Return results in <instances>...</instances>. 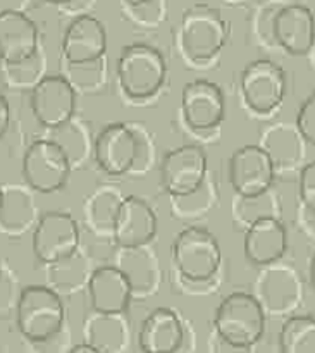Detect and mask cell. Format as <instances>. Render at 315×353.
<instances>
[{
  "label": "cell",
  "instance_id": "24",
  "mask_svg": "<svg viewBox=\"0 0 315 353\" xmlns=\"http://www.w3.org/2000/svg\"><path fill=\"white\" fill-rule=\"evenodd\" d=\"M124 196L116 186H99L92 195L86 196L83 214L90 230L96 234H110L112 236L114 223L117 210L123 203Z\"/></svg>",
  "mask_w": 315,
  "mask_h": 353
},
{
  "label": "cell",
  "instance_id": "33",
  "mask_svg": "<svg viewBox=\"0 0 315 353\" xmlns=\"http://www.w3.org/2000/svg\"><path fill=\"white\" fill-rule=\"evenodd\" d=\"M10 126V105L9 100L0 92V138L7 133Z\"/></svg>",
  "mask_w": 315,
  "mask_h": 353
},
{
  "label": "cell",
  "instance_id": "40",
  "mask_svg": "<svg viewBox=\"0 0 315 353\" xmlns=\"http://www.w3.org/2000/svg\"><path fill=\"white\" fill-rule=\"evenodd\" d=\"M2 202H3V186L0 185V209H2Z\"/></svg>",
  "mask_w": 315,
  "mask_h": 353
},
{
  "label": "cell",
  "instance_id": "14",
  "mask_svg": "<svg viewBox=\"0 0 315 353\" xmlns=\"http://www.w3.org/2000/svg\"><path fill=\"white\" fill-rule=\"evenodd\" d=\"M227 178L234 195L250 196L272 188L276 169L261 145H243L231 155Z\"/></svg>",
  "mask_w": 315,
  "mask_h": 353
},
{
  "label": "cell",
  "instance_id": "8",
  "mask_svg": "<svg viewBox=\"0 0 315 353\" xmlns=\"http://www.w3.org/2000/svg\"><path fill=\"white\" fill-rule=\"evenodd\" d=\"M81 243L78 221L69 212L50 210L41 214L31 236V247L38 262L55 265L71 261Z\"/></svg>",
  "mask_w": 315,
  "mask_h": 353
},
{
  "label": "cell",
  "instance_id": "25",
  "mask_svg": "<svg viewBox=\"0 0 315 353\" xmlns=\"http://www.w3.org/2000/svg\"><path fill=\"white\" fill-rule=\"evenodd\" d=\"M121 264L117 268L128 276L134 290V295L140 293H152L159 281V268L154 255L147 250V247L141 248H119Z\"/></svg>",
  "mask_w": 315,
  "mask_h": 353
},
{
  "label": "cell",
  "instance_id": "11",
  "mask_svg": "<svg viewBox=\"0 0 315 353\" xmlns=\"http://www.w3.org/2000/svg\"><path fill=\"white\" fill-rule=\"evenodd\" d=\"M209 178V159L199 145L172 148L161 162V183L169 199L190 195Z\"/></svg>",
  "mask_w": 315,
  "mask_h": 353
},
{
  "label": "cell",
  "instance_id": "22",
  "mask_svg": "<svg viewBox=\"0 0 315 353\" xmlns=\"http://www.w3.org/2000/svg\"><path fill=\"white\" fill-rule=\"evenodd\" d=\"M261 147L267 152L272 161L276 174L293 172L305 165L307 141L296 130L295 124L278 123L269 126L262 134Z\"/></svg>",
  "mask_w": 315,
  "mask_h": 353
},
{
  "label": "cell",
  "instance_id": "6",
  "mask_svg": "<svg viewBox=\"0 0 315 353\" xmlns=\"http://www.w3.org/2000/svg\"><path fill=\"white\" fill-rule=\"evenodd\" d=\"M230 28L217 9L195 6L185 10L179 26V47L183 55L193 64L214 61L226 47Z\"/></svg>",
  "mask_w": 315,
  "mask_h": 353
},
{
  "label": "cell",
  "instance_id": "12",
  "mask_svg": "<svg viewBox=\"0 0 315 353\" xmlns=\"http://www.w3.org/2000/svg\"><path fill=\"white\" fill-rule=\"evenodd\" d=\"M181 116L195 133L219 130L226 117V99L221 86L203 78L186 83L181 92Z\"/></svg>",
  "mask_w": 315,
  "mask_h": 353
},
{
  "label": "cell",
  "instance_id": "3",
  "mask_svg": "<svg viewBox=\"0 0 315 353\" xmlns=\"http://www.w3.org/2000/svg\"><path fill=\"white\" fill-rule=\"evenodd\" d=\"M147 154V131L138 124L110 123L96 134L93 159L109 176L133 174Z\"/></svg>",
  "mask_w": 315,
  "mask_h": 353
},
{
  "label": "cell",
  "instance_id": "20",
  "mask_svg": "<svg viewBox=\"0 0 315 353\" xmlns=\"http://www.w3.org/2000/svg\"><path fill=\"white\" fill-rule=\"evenodd\" d=\"M86 288L92 310L102 316H121L126 312L134 296L133 285L117 265L95 269L90 274Z\"/></svg>",
  "mask_w": 315,
  "mask_h": 353
},
{
  "label": "cell",
  "instance_id": "17",
  "mask_svg": "<svg viewBox=\"0 0 315 353\" xmlns=\"http://www.w3.org/2000/svg\"><path fill=\"white\" fill-rule=\"evenodd\" d=\"M276 47L293 57L309 55L315 43V16L303 3H285L279 7L272 24Z\"/></svg>",
  "mask_w": 315,
  "mask_h": 353
},
{
  "label": "cell",
  "instance_id": "2",
  "mask_svg": "<svg viewBox=\"0 0 315 353\" xmlns=\"http://www.w3.org/2000/svg\"><path fill=\"white\" fill-rule=\"evenodd\" d=\"M176 278L193 283L214 281L223 264V250L212 233L203 228H185L171 245Z\"/></svg>",
  "mask_w": 315,
  "mask_h": 353
},
{
  "label": "cell",
  "instance_id": "37",
  "mask_svg": "<svg viewBox=\"0 0 315 353\" xmlns=\"http://www.w3.org/2000/svg\"><path fill=\"white\" fill-rule=\"evenodd\" d=\"M309 278H310V285H312V288L315 290V254H314L312 261H310V268H309Z\"/></svg>",
  "mask_w": 315,
  "mask_h": 353
},
{
  "label": "cell",
  "instance_id": "34",
  "mask_svg": "<svg viewBox=\"0 0 315 353\" xmlns=\"http://www.w3.org/2000/svg\"><path fill=\"white\" fill-rule=\"evenodd\" d=\"M212 353H252V348L236 347V345H231L227 341L221 340L219 336H216V343L212 345Z\"/></svg>",
  "mask_w": 315,
  "mask_h": 353
},
{
  "label": "cell",
  "instance_id": "10",
  "mask_svg": "<svg viewBox=\"0 0 315 353\" xmlns=\"http://www.w3.org/2000/svg\"><path fill=\"white\" fill-rule=\"evenodd\" d=\"M78 103L76 86L62 74H45L31 88L30 107L40 126L55 131L72 123Z\"/></svg>",
  "mask_w": 315,
  "mask_h": 353
},
{
  "label": "cell",
  "instance_id": "15",
  "mask_svg": "<svg viewBox=\"0 0 315 353\" xmlns=\"http://www.w3.org/2000/svg\"><path fill=\"white\" fill-rule=\"evenodd\" d=\"M61 50L64 61L72 68L96 64L107 52L105 24L99 17L81 14L65 28Z\"/></svg>",
  "mask_w": 315,
  "mask_h": 353
},
{
  "label": "cell",
  "instance_id": "28",
  "mask_svg": "<svg viewBox=\"0 0 315 353\" xmlns=\"http://www.w3.org/2000/svg\"><path fill=\"white\" fill-rule=\"evenodd\" d=\"M279 353H315V317L292 316L279 331Z\"/></svg>",
  "mask_w": 315,
  "mask_h": 353
},
{
  "label": "cell",
  "instance_id": "26",
  "mask_svg": "<svg viewBox=\"0 0 315 353\" xmlns=\"http://www.w3.org/2000/svg\"><path fill=\"white\" fill-rule=\"evenodd\" d=\"M119 317L93 312L85 326V343L100 353H123L126 347V327Z\"/></svg>",
  "mask_w": 315,
  "mask_h": 353
},
{
  "label": "cell",
  "instance_id": "27",
  "mask_svg": "<svg viewBox=\"0 0 315 353\" xmlns=\"http://www.w3.org/2000/svg\"><path fill=\"white\" fill-rule=\"evenodd\" d=\"M281 200L272 188L250 196L234 195L233 216L247 228L262 219H281Z\"/></svg>",
  "mask_w": 315,
  "mask_h": 353
},
{
  "label": "cell",
  "instance_id": "21",
  "mask_svg": "<svg viewBox=\"0 0 315 353\" xmlns=\"http://www.w3.org/2000/svg\"><path fill=\"white\" fill-rule=\"evenodd\" d=\"M288 250V230L281 219H262L247 228L243 254L258 268L278 264Z\"/></svg>",
  "mask_w": 315,
  "mask_h": 353
},
{
  "label": "cell",
  "instance_id": "13",
  "mask_svg": "<svg viewBox=\"0 0 315 353\" xmlns=\"http://www.w3.org/2000/svg\"><path fill=\"white\" fill-rule=\"evenodd\" d=\"M255 296L267 316L292 317L303 300V286L295 269L272 264L264 268L257 281Z\"/></svg>",
  "mask_w": 315,
  "mask_h": 353
},
{
  "label": "cell",
  "instance_id": "30",
  "mask_svg": "<svg viewBox=\"0 0 315 353\" xmlns=\"http://www.w3.org/2000/svg\"><path fill=\"white\" fill-rule=\"evenodd\" d=\"M295 126L303 137V140L315 147V92L310 97H307L300 105Z\"/></svg>",
  "mask_w": 315,
  "mask_h": 353
},
{
  "label": "cell",
  "instance_id": "36",
  "mask_svg": "<svg viewBox=\"0 0 315 353\" xmlns=\"http://www.w3.org/2000/svg\"><path fill=\"white\" fill-rule=\"evenodd\" d=\"M123 2L130 7H143L147 3H150L152 0H123Z\"/></svg>",
  "mask_w": 315,
  "mask_h": 353
},
{
  "label": "cell",
  "instance_id": "35",
  "mask_svg": "<svg viewBox=\"0 0 315 353\" xmlns=\"http://www.w3.org/2000/svg\"><path fill=\"white\" fill-rule=\"evenodd\" d=\"M69 353H100V352L96 350V348L90 347V345H86L85 341H83V343L74 345V347H72L71 350H69Z\"/></svg>",
  "mask_w": 315,
  "mask_h": 353
},
{
  "label": "cell",
  "instance_id": "18",
  "mask_svg": "<svg viewBox=\"0 0 315 353\" xmlns=\"http://www.w3.org/2000/svg\"><path fill=\"white\" fill-rule=\"evenodd\" d=\"M157 214L147 200L124 196L114 223V243L119 248L148 247L157 234Z\"/></svg>",
  "mask_w": 315,
  "mask_h": 353
},
{
  "label": "cell",
  "instance_id": "23",
  "mask_svg": "<svg viewBox=\"0 0 315 353\" xmlns=\"http://www.w3.org/2000/svg\"><path fill=\"white\" fill-rule=\"evenodd\" d=\"M38 216L34 207L33 195L30 188L21 186H6L3 188V202L0 209V231L9 236H21L26 231L34 230Z\"/></svg>",
  "mask_w": 315,
  "mask_h": 353
},
{
  "label": "cell",
  "instance_id": "5",
  "mask_svg": "<svg viewBox=\"0 0 315 353\" xmlns=\"http://www.w3.org/2000/svg\"><path fill=\"white\" fill-rule=\"evenodd\" d=\"M267 314L257 296L234 292L223 299L214 314L216 336L231 345L254 348L265 333Z\"/></svg>",
  "mask_w": 315,
  "mask_h": 353
},
{
  "label": "cell",
  "instance_id": "9",
  "mask_svg": "<svg viewBox=\"0 0 315 353\" xmlns=\"http://www.w3.org/2000/svg\"><path fill=\"white\" fill-rule=\"evenodd\" d=\"M286 72L269 59H257L245 65L240 76V92L245 105L257 116H271L286 97Z\"/></svg>",
  "mask_w": 315,
  "mask_h": 353
},
{
  "label": "cell",
  "instance_id": "29",
  "mask_svg": "<svg viewBox=\"0 0 315 353\" xmlns=\"http://www.w3.org/2000/svg\"><path fill=\"white\" fill-rule=\"evenodd\" d=\"M217 203V188L212 179H207L199 190L185 196H172L171 212L179 219H200L207 216Z\"/></svg>",
  "mask_w": 315,
  "mask_h": 353
},
{
  "label": "cell",
  "instance_id": "39",
  "mask_svg": "<svg viewBox=\"0 0 315 353\" xmlns=\"http://www.w3.org/2000/svg\"><path fill=\"white\" fill-rule=\"evenodd\" d=\"M309 57H310V62H312V68L315 69V43H314V47H312V50H310V54H309Z\"/></svg>",
  "mask_w": 315,
  "mask_h": 353
},
{
  "label": "cell",
  "instance_id": "7",
  "mask_svg": "<svg viewBox=\"0 0 315 353\" xmlns=\"http://www.w3.org/2000/svg\"><path fill=\"white\" fill-rule=\"evenodd\" d=\"M71 159L57 141L40 138L24 152L21 174L31 192L47 195L64 188L71 176Z\"/></svg>",
  "mask_w": 315,
  "mask_h": 353
},
{
  "label": "cell",
  "instance_id": "41",
  "mask_svg": "<svg viewBox=\"0 0 315 353\" xmlns=\"http://www.w3.org/2000/svg\"><path fill=\"white\" fill-rule=\"evenodd\" d=\"M0 279H2V262H0Z\"/></svg>",
  "mask_w": 315,
  "mask_h": 353
},
{
  "label": "cell",
  "instance_id": "32",
  "mask_svg": "<svg viewBox=\"0 0 315 353\" xmlns=\"http://www.w3.org/2000/svg\"><path fill=\"white\" fill-rule=\"evenodd\" d=\"M296 223H298L302 233L309 240L315 241V210L298 203V209H296Z\"/></svg>",
  "mask_w": 315,
  "mask_h": 353
},
{
  "label": "cell",
  "instance_id": "4",
  "mask_svg": "<svg viewBox=\"0 0 315 353\" xmlns=\"http://www.w3.org/2000/svg\"><path fill=\"white\" fill-rule=\"evenodd\" d=\"M65 307L57 290L45 285H30L19 293L16 324L19 333L33 343L52 340L62 330Z\"/></svg>",
  "mask_w": 315,
  "mask_h": 353
},
{
  "label": "cell",
  "instance_id": "31",
  "mask_svg": "<svg viewBox=\"0 0 315 353\" xmlns=\"http://www.w3.org/2000/svg\"><path fill=\"white\" fill-rule=\"evenodd\" d=\"M298 203L315 210V161L307 162L298 172Z\"/></svg>",
  "mask_w": 315,
  "mask_h": 353
},
{
  "label": "cell",
  "instance_id": "1",
  "mask_svg": "<svg viewBox=\"0 0 315 353\" xmlns=\"http://www.w3.org/2000/svg\"><path fill=\"white\" fill-rule=\"evenodd\" d=\"M121 92L130 100L145 102L164 88L167 62L161 50L152 45L133 43L121 50L116 64Z\"/></svg>",
  "mask_w": 315,
  "mask_h": 353
},
{
  "label": "cell",
  "instance_id": "16",
  "mask_svg": "<svg viewBox=\"0 0 315 353\" xmlns=\"http://www.w3.org/2000/svg\"><path fill=\"white\" fill-rule=\"evenodd\" d=\"M193 334L185 321L172 309L152 310L140 326L138 345L143 353H183L193 345Z\"/></svg>",
  "mask_w": 315,
  "mask_h": 353
},
{
  "label": "cell",
  "instance_id": "19",
  "mask_svg": "<svg viewBox=\"0 0 315 353\" xmlns=\"http://www.w3.org/2000/svg\"><path fill=\"white\" fill-rule=\"evenodd\" d=\"M38 26L23 10L0 12V61L3 65H17L38 55Z\"/></svg>",
  "mask_w": 315,
  "mask_h": 353
},
{
  "label": "cell",
  "instance_id": "38",
  "mask_svg": "<svg viewBox=\"0 0 315 353\" xmlns=\"http://www.w3.org/2000/svg\"><path fill=\"white\" fill-rule=\"evenodd\" d=\"M48 3H54V6H64V3H69L71 0H45Z\"/></svg>",
  "mask_w": 315,
  "mask_h": 353
}]
</instances>
